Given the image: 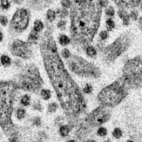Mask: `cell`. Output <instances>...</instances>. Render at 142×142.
Returning a JSON list of instances; mask_svg holds the SVG:
<instances>
[{"label": "cell", "mask_w": 142, "mask_h": 142, "mask_svg": "<svg viewBox=\"0 0 142 142\" xmlns=\"http://www.w3.org/2000/svg\"><path fill=\"white\" fill-rule=\"evenodd\" d=\"M45 69L62 108L68 115L75 116L83 108V99L76 83L66 70L51 35L45 34L41 45Z\"/></svg>", "instance_id": "cell-1"}, {"label": "cell", "mask_w": 142, "mask_h": 142, "mask_svg": "<svg viewBox=\"0 0 142 142\" xmlns=\"http://www.w3.org/2000/svg\"><path fill=\"white\" fill-rule=\"evenodd\" d=\"M101 8L97 4L80 3L72 11L71 32L75 39L83 43L92 41L97 31Z\"/></svg>", "instance_id": "cell-2"}, {"label": "cell", "mask_w": 142, "mask_h": 142, "mask_svg": "<svg viewBox=\"0 0 142 142\" xmlns=\"http://www.w3.org/2000/svg\"><path fill=\"white\" fill-rule=\"evenodd\" d=\"M17 85L12 81L0 82V125L6 133L13 134L12 122L13 98Z\"/></svg>", "instance_id": "cell-3"}, {"label": "cell", "mask_w": 142, "mask_h": 142, "mask_svg": "<svg viewBox=\"0 0 142 142\" xmlns=\"http://www.w3.org/2000/svg\"><path fill=\"white\" fill-rule=\"evenodd\" d=\"M126 94V84L121 79L102 89L98 95V99L104 106L113 107L125 98Z\"/></svg>", "instance_id": "cell-4"}, {"label": "cell", "mask_w": 142, "mask_h": 142, "mask_svg": "<svg viewBox=\"0 0 142 142\" xmlns=\"http://www.w3.org/2000/svg\"><path fill=\"white\" fill-rule=\"evenodd\" d=\"M122 79L126 85L130 87H139L142 84V61L134 59L126 63L123 69Z\"/></svg>", "instance_id": "cell-5"}, {"label": "cell", "mask_w": 142, "mask_h": 142, "mask_svg": "<svg viewBox=\"0 0 142 142\" xmlns=\"http://www.w3.org/2000/svg\"><path fill=\"white\" fill-rule=\"evenodd\" d=\"M67 64L72 71L79 75L96 77L100 74L97 68L80 57L72 56L67 61Z\"/></svg>", "instance_id": "cell-6"}, {"label": "cell", "mask_w": 142, "mask_h": 142, "mask_svg": "<svg viewBox=\"0 0 142 142\" xmlns=\"http://www.w3.org/2000/svg\"><path fill=\"white\" fill-rule=\"evenodd\" d=\"M20 84L24 89L35 91L42 85V80L34 65H28L24 69L20 78Z\"/></svg>", "instance_id": "cell-7"}, {"label": "cell", "mask_w": 142, "mask_h": 142, "mask_svg": "<svg viewBox=\"0 0 142 142\" xmlns=\"http://www.w3.org/2000/svg\"><path fill=\"white\" fill-rule=\"evenodd\" d=\"M130 39L127 36H121L113 44L106 48L105 51V59L107 62H112L120 55L129 46Z\"/></svg>", "instance_id": "cell-8"}, {"label": "cell", "mask_w": 142, "mask_h": 142, "mask_svg": "<svg viewBox=\"0 0 142 142\" xmlns=\"http://www.w3.org/2000/svg\"><path fill=\"white\" fill-rule=\"evenodd\" d=\"M29 23V14L25 8L17 9L11 21V28L15 31L21 33L24 31Z\"/></svg>", "instance_id": "cell-9"}, {"label": "cell", "mask_w": 142, "mask_h": 142, "mask_svg": "<svg viewBox=\"0 0 142 142\" xmlns=\"http://www.w3.org/2000/svg\"><path fill=\"white\" fill-rule=\"evenodd\" d=\"M11 51L14 55L23 59H28L32 56V51L27 43L21 40H15L12 44Z\"/></svg>", "instance_id": "cell-10"}, {"label": "cell", "mask_w": 142, "mask_h": 142, "mask_svg": "<svg viewBox=\"0 0 142 142\" xmlns=\"http://www.w3.org/2000/svg\"><path fill=\"white\" fill-rule=\"evenodd\" d=\"M110 118V114L105 108L100 107L97 110H94L89 115L88 121L92 125H100L103 124Z\"/></svg>", "instance_id": "cell-11"}, {"label": "cell", "mask_w": 142, "mask_h": 142, "mask_svg": "<svg viewBox=\"0 0 142 142\" xmlns=\"http://www.w3.org/2000/svg\"><path fill=\"white\" fill-rule=\"evenodd\" d=\"M114 1L121 8H134L139 4L140 0H114Z\"/></svg>", "instance_id": "cell-12"}, {"label": "cell", "mask_w": 142, "mask_h": 142, "mask_svg": "<svg viewBox=\"0 0 142 142\" xmlns=\"http://www.w3.org/2000/svg\"><path fill=\"white\" fill-rule=\"evenodd\" d=\"M43 29V23L40 20H36L34 22V26H33V31L38 33Z\"/></svg>", "instance_id": "cell-13"}, {"label": "cell", "mask_w": 142, "mask_h": 142, "mask_svg": "<svg viewBox=\"0 0 142 142\" xmlns=\"http://www.w3.org/2000/svg\"><path fill=\"white\" fill-rule=\"evenodd\" d=\"M0 60H1L2 64L4 66H5V67L9 66L11 64V59L8 56H7V55H2Z\"/></svg>", "instance_id": "cell-14"}, {"label": "cell", "mask_w": 142, "mask_h": 142, "mask_svg": "<svg viewBox=\"0 0 142 142\" xmlns=\"http://www.w3.org/2000/svg\"><path fill=\"white\" fill-rule=\"evenodd\" d=\"M59 132H60V135H61L62 136L65 137V136H66V135H68L69 132H70V129H69L68 126L62 125V126H61V128H60Z\"/></svg>", "instance_id": "cell-15"}, {"label": "cell", "mask_w": 142, "mask_h": 142, "mask_svg": "<svg viewBox=\"0 0 142 142\" xmlns=\"http://www.w3.org/2000/svg\"><path fill=\"white\" fill-rule=\"evenodd\" d=\"M119 14H120V16L121 17V19H123L124 23H125L126 25L128 24V23H129V15L122 9H120L119 11Z\"/></svg>", "instance_id": "cell-16"}, {"label": "cell", "mask_w": 142, "mask_h": 142, "mask_svg": "<svg viewBox=\"0 0 142 142\" xmlns=\"http://www.w3.org/2000/svg\"><path fill=\"white\" fill-rule=\"evenodd\" d=\"M41 96L45 100H47L51 98V91L48 89H43L41 91Z\"/></svg>", "instance_id": "cell-17"}, {"label": "cell", "mask_w": 142, "mask_h": 142, "mask_svg": "<svg viewBox=\"0 0 142 142\" xmlns=\"http://www.w3.org/2000/svg\"><path fill=\"white\" fill-rule=\"evenodd\" d=\"M59 42L62 45H67L70 43V38L66 35H61V37L59 38Z\"/></svg>", "instance_id": "cell-18"}, {"label": "cell", "mask_w": 142, "mask_h": 142, "mask_svg": "<svg viewBox=\"0 0 142 142\" xmlns=\"http://www.w3.org/2000/svg\"><path fill=\"white\" fill-rule=\"evenodd\" d=\"M30 101H31L30 100V97L27 95H23L22 99H21V103H22V105H24V106H28V105H29Z\"/></svg>", "instance_id": "cell-19"}, {"label": "cell", "mask_w": 142, "mask_h": 142, "mask_svg": "<svg viewBox=\"0 0 142 142\" xmlns=\"http://www.w3.org/2000/svg\"><path fill=\"white\" fill-rule=\"evenodd\" d=\"M47 19L49 20V21H53L54 19H55V18H56V13L54 12L53 10L52 9H49L47 11Z\"/></svg>", "instance_id": "cell-20"}, {"label": "cell", "mask_w": 142, "mask_h": 142, "mask_svg": "<svg viewBox=\"0 0 142 142\" xmlns=\"http://www.w3.org/2000/svg\"><path fill=\"white\" fill-rule=\"evenodd\" d=\"M38 38V35L37 32H32L31 34H30L29 38H28V41L29 42H36Z\"/></svg>", "instance_id": "cell-21"}, {"label": "cell", "mask_w": 142, "mask_h": 142, "mask_svg": "<svg viewBox=\"0 0 142 142\" xmlns=\"http://www.w3.org/2000/svg\"><path fill=\"white\" fill-rule=\"evenodd\" d=\"M86 54L91 57H94L96 54V51L93 47H88L86 49Z\"/></svg>", "instance_id": "cell-22"}, {"label": "cell", "mask_w": 142, "mask_h": 142, "mask_svg": "<svg viewBox=\"0 0 142 142\" xmlns=\"http://www.w3.org/2000/svg\"><path fill=\"white\" fill-rule=\"evenodd\" d=\"M26 114V112H25V110H23V109H19L17 111V117L19 118V119H23L24 118Z\"/></svg>", "instance_id": "cell-23"}, {"label": "cell", "mask_w": 142, "mask_h": 142, "mask_svg": "<svg viewBox=\"0 0 142 142\" xmlns=\"http://www.w3.org/2000/svg\"><path fill=\"white\" fill-rule=\"evenodd\" d=\"M121 135H122V132H121V131H120V129L116 128V129L114 130V131H113V136L115 138L119 139V138L121 137Z\"/></svg>", "instance_id": "cell-24"}, {"label": "cell", "mask_w": 142, "mask_h": 142, "mask_svg": "<svg viewBox=\"0 0 142 142\" xmlns=\"http://www.w3.org/2000/svg\"><path fill=\"white\" fill-rule=\"evenodd\" d=\"M57 109V105L56 103H51L49 105H48V111H49L50 113H53L55 112Z\"/></svg>", "instance_id": "cell-25"}, {"label": "cell", "mask_w": 142, "mask_h": 142, "mask_svg": "<svg viewBox=\"0 0 142 142\" xmlns=\"http://www.w3.org/2000/svg\"><path fill=\"white\" fill-rule=\"evenodd\" d=\"M1 6L2 8H5V9H8L10 7V3L8 1V0H2L1 1Z\"/></svg>", "instance_id": "cell-26"}, {"label": "cell", "mask_w": 142, "mask_h": 142, "mask_svg": "<svg viewBox=\"0 0 142 142\" xmlns=\"http://www.w3.org/2000/svg\"><path fill=\"white\" fill-rule=\"evenodd\" d=\"M0 23H1L2 25H7L8 23V18L4 16V15H2V16H0Z\"/></svg>", "instance_id": "cell-27"}, {"label": "cell", "mask_w": 142, "mask_h": 142, "mask_svg": "<svg viewBox=\"0 0 142 142\" xmlns=\"http://www.w3.org/2000/svg\"><path fill=\"white\" fill-rule=\"evenodd\" d=\"M97 134L100 135V136H105V135H106V129L103 128V127H101L98 130Z\"/></svg>", "instance_id": "cell-28"}, {"label": "cell", "mask_w": 142, "mask_h": 142, "mask_svg": "<svg viewBox=\"0 0 142 142\" xmlns=\"http://www.w3.org/2000/svg\"><path fill=\"white\" fill-rule=\"evenodd\" d=\"M62 55L63 58H65V59H68L69 57H70L71 54H70V52H69V50H68V49H63V50L62 51Z\"/></svg>", "instance_id": "cell-29"}, {"label": "cell", "mask_w": 142, "mask_h": 142, "mask_svg": "<svg viewBox=\"0 0 142 142\" xmlns=\"http://www.w3.org/2000/svg\"><path fill=\"white\" fill-rule=\"evenodd\" d=\"M106 26H107V28L109 29H113L114 27H115V23H114V21L111 20V19H108V20L106 21Z\"/></svg>", "instance_id": "cell-30"}, {"label": "cell", "mask_w": 142, "mask_h": 142, "mask_svg": "<svg viewBox=\"0 0 142 142\" xmlns=\"http://www.w3.org/2000/svg\"><path fill=\"white\" fill-rule=\"evenodd\" d=\"M83 91L84 93H86V94H90L91 92L92 91V87L91 84H86V85L85 86V88H84L83 89Z\"/></svg>", "instance_id": "cell-31"}, {"label": "cell", "mask_w": 142, "mask_h": 142, "mask_svg": "<svg viewBox=\"0 0 142 142\" xmlns=\"http://www.w3.org/2000/svg\"><path fill=\"white\" fill-rule=\"evenodd\" d=\"M62 5L63 6L64 8H69L71 6V2L69 1V0H62Z\"/></svg>", "instance_id": "cell-32"}, {"label": "cell", "mask_w": 142, "mask_h": 142, "mask_svg": "<svg viewBox=\"0 0 142 142\" xmlns=\"http://www.w3.org/2000/svg\"><path fill=\"white\" fill-rule=\"evenodd\" d=\"M105 14H106L107 15H110V16H113L114 14H115V11L113 9L112 7H110L108 8L106 10H105Z\"/></svg>", "instance_id": "cell-33"}, {"label": "cell", "mask_w": 142, "mask_h": 142, "mask_svg": "<svg viewBox=\"0 0 142 142\" xmlns=\"http://www.w3.org/2000/svg\"><path fill=\"white\" fill-rule=\"evenodd\" d=\"M100 36H101V39H103V40H105V39H106L107 37H108L107 32H105V31L101 32V34H100Z\"/></svg>", "instance_id": "cell-34"}, {"label": "cell", "mask_w": 142, "mask_h": 142, "mask_svg": "<svg viewBox=\"0 0 142 142\" xmlns=\"http://www.w3.org/2000/svg\"><path fill=\"white\" fill-rule=\"evenodd\" d=\"M33 124L36 125H41V120L39 117H36L34 120H33Z\"/></svg>", "instance_id": "cell-35"}, {"label": "cell", "mask_w": 142, "mask_h": 142, "mask_svg": "<svg viewBox=\"0 0 142 142\" xmlns=\"http://www.w3.org/2000/svg\"><path fill=\"white\" fill-rule=\"evenodd\" d=\"M100 4H101V7H105L108 4V1L107 0H101V1H100Z\"/></svg>", "instance_id": "cell-36"}, {"label": "cell", "mask_w": 142, "mask_h": 142, "mask_svg": "<svg viewBox=\"0 0 142 142\" xmlns=\"http://www.w3.org/2000/svg\"><path fill=\"white\" fill-rule=\"evenodd\" d=\"M66 24V22H65V21H60V22L58 23H57V26H58L59 27V28H62V27H63V26H64Z\"/></svg>", "instance_id": "cell-37"}, {"label": "cell", "mask_w": 142, "mask_h": 142, "mask_svg": "<svg viewBox=\"0 0 142 142\" xmlns=\"http://www.w3.org/2000/svg\"><path fill=\"white\" fill-rule=\"evenodd\" d=\"M131 16L134 19H135L137 18V12H132L131 14Z\"/></svg>", "instance_id": "cell-38"}, {"label": "cell", "mask_w": 142, "mask_h": 142, "mask_svg": "<svg viewBox=\"0 0 142 142\" xmlns=\"http://www.w3.org/2000/svg\"><path fill=\"white\" fill-rule=\"evenodd\" d=\"M34 109H36V110H42V106L40 104H37V105H35L34 106Z\"/></svg>", "instance_id": "cell-39"}, {"label": "cell", "mask_w": 142, "mask_h": 142, "mask_svg": "<svg viewBox=\"0 0 142 142\" xmlns=\"http://www.w3.org/2000/svg\"><path fill=\"white\" fill-rule=\"evenodd\" d=\"M10 142H19L17 141V139L15 137V136H13V137H11L10 138V140H9Z\"/></svg>", "instance_id": "cell-40"}, {"label": "cell", "mask_w": 142, "mask_h": 142, "mask_svg": "<svg viewBox=\"0 0 142 142\" xmlns=\"http://www.w3.org/2000/svg\"><path fill=\"white\" fill-rule=\"evenodd\" d=\"M140 28L142 29V17L140 19Z\"/></svg>", "instance_id": "cell-41"}, {"label": "cell", "mask_w": 142, "mask_h": 142, "mask_svg": "<svg viewBox=\"0 0 142 142\" xmlns=\"http://www.w3.org/2000/svg\"><path fill=\"white\" fill-rule=\"evenodd\" d=\"M2 39H3V34H2L1 32H0V41H1Z\"/></svg>", "instance_id": "cell-42"}, {"label": "cell", "mask_w": 142, "mask_h": 142, "mask_svg": "<svg viewBox=\"0 0 142 142\" xmlns=\"http://www.w3.org/2000/svg\"><path fill=\"white\" fill-rule=\"evenodd\" d=\"M67 142H76V141L73 140H68Z\"/></svg>", "instance_id": "cell-43"}, {"label": "cell", "mask_w": 142, "mask_h": 142, "mask_svg": "<svg viewBox=\"0 0 142 142\" xmlns=\"http://www.w3.org/2000/svg\"><path fill=\"white\" fill-rule=\"evenodd\" d=\"M87 142H96V141H94V140H88Z\"/></svg>", "instance_id": "cell-44"}, {"label": "cell", "mask_w": 142, "mask_h": 142, "mask_svg": "<svg viewBox=\"0 0 142 142\" xmlns=\"http://www.w3.org/2000/svg\"><path fill=\"white\" fill-rule=\"evenodd\" d=\"M127 142H133V141H131V140H128Z\"/></svg>", "instance_id": "cell-45"}, {"label": "cell", "mask_w": 142, "mask_h": 142, "mask_svg": "<svg viewBox=\"0 0 142 142\" xmlns=\"http://www.w3.org/2000/svg\"><path fill=\"white\" fill-rule=\"evenodd\" d=\"M105 142H110L109 140H106V141H105Z\"/></svg>", "instance_id": "cell-46"}]
</instances>
